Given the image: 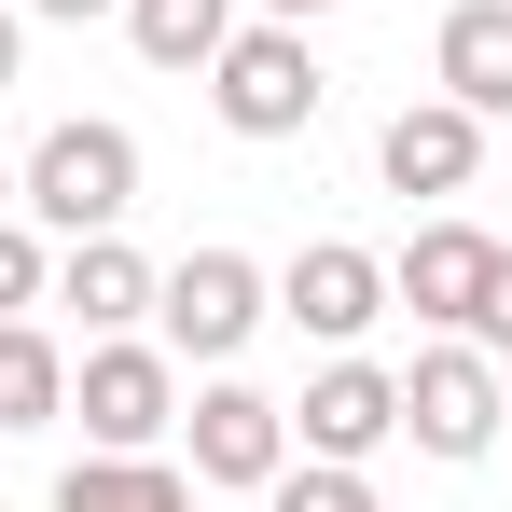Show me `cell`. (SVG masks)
<instances>
[{"label": "cell", "instance_id": "cell-22", "mask_svg": "<svg viewBox=\"0 0 512 512\" xmlns=\"http://www.w3.org/2000/svg\"><path fill=\"white\" fill-rule=\"evenodd\" d=\"M0 208H14V153H0Z\"/></svg>", "mask_w": 512, "mask_h": 512}, {"label": "cell", "instance_id": "cell-11", "mask_svg": "<svg viewBox=\"0 0 512 512\" xmlns=\"http://www.w3.org/2000/svg\"><path fill=\"white\" fill-rule=\"evenodd\" d=\"M429 84L457 97V111H485V125H512V0H457V14H443Z\"/></svg>", "mask_w": 512, "mask_h": 512}, {"label": "cell", "instance_id": "cell-13", "mask_svg": "<svg viewBox=\"0 0 512 512\" xmlns=\"http://www.w3.org/2000/svg\"><path fill=\"white\" fill-rule=\"evenodd\" d=\"M56 512H194V471H180L167 443L153 457H70L56 471Z\"/></svg>", "mask_w": 512, "mask_h": 512}, {"label": "cell", "instance_id": "cell-4", "mask_svg": "<svg viewBox=\"0 0 512 512\" xmlns=\"http://www.w3.org/2000/svg\"><path fill=\"white\" fill-rule=\"evenodd\" d=\"M499 429H512V374H499V360H485L471 333L416 346V374H402V443H416V457H443V471H471Z\"/></svg>", "mask_w": 512, "mask_h": 512}, {"label": "cell", "instance_id": "cell-8", "mask_svg": "<svg viewBox=\"0 0 512 512\" xmlns=\"http://www.w3.org/2000/svg\"><path fill=\"white\" fill-rule=\"evenodd\" d=\"M374 167H388V194H416V208H457V194L485 180V111H457V97H416V111H388Z\"/></svg>", "mask_w": 512, "mask_h": 512}, {"label": "cell", "instance_id": "cell-10", "mask_svg": "<svg viewBox=\"0 0 512 512\" xmlns=\"http://www.w3.org/2000/svg\"><path fill=\"white\" fill-rule=\"evenodd\" d=\"M485 250H499L485 222H457V208H429L416 236L388 250V305H416V319H443V333H457V319H471V291H485Z\"/></svg>", "mask_w": 512, "mask_h": 512}, {"label": "cell", "instance_id": "cell-18", "mask_svg": "<svg viewBox=\"0 0 512 512\" xmlns=\"http://www.w3.org/2000/svg\"><path fill=\"white\" fill-rule=\"evenodd\" d=\"M457 333H471V346H485V360L512 374V236L485 250V291H471V319H457Z\"/></svg>", "mask_w": 512, "mask_h": 512}, {"label": "cell", "instance_id": "cell-6", "mask_svg": "<svg viewBox=\"0 0 512 512\" xmlns=\"http://www.w3.org/2000/svg\"><path fill=\"white\" fill-rule=\"evenodd\" d=\"M180 457H194V485L263 499V485L291 471V402H263V388H236V374H208L194 416H180Z\"/></svg>", "mask_w": 512, "mask_h": 512}, {"label": "cell", "instance_id": "cell-2", "mask_svg": "<svg viewBox=\"0 0 512 512\" xmlns=\"http://www.w3.org/2000/svg\"><path fill=\"white\" fill-rule=\"evenodd\" d=\"M277 319V277H263L250 250H180V263H153V333H167V360H236V346Z\"/></svg>", "mask_w": 512, "mask_h": 512}, {"label": "cell", "instance_id": "cell-19", "mask_svg": "<svg viewBox=\"0 0 512 512\" xmlns=\"http://www.w3.org/2000/svg\"><path fill=\"white\" fill-rule=\"evenodd\" d=\"M14 14H42V28H97V14H125V0H14Z\"/></svg>", "mask_w": 512, "mask_h": 512}, {"label": "cell", "instance_id": "cell-1", "mask_svg": "<svg viewBox=\"0 0 512 512\" xmlns=\"http://www.w3.org/2000/svg\"><path fill=\"white\" fill-rule=\"evenodd\" d=\"M14 208L70 250V236H125V208H139V139L111 125V111H70V125H42L28 139V167H14Z\"/></svg>", "mask_w": 512, "mask_h": 512}, {"label": "cell", "instance_id": "cell-5", "mask_svg": "<svg viewBox=\"0 0 512 512\" xmlns=\"http://www.w3.org/2000/svg\"><path fill=\"white\" fill-rule=\"evenodd\" d=\"M70 416H84L97 457H153L180 429V360L139 333H84V360H70Z\"/></svg>", "mask_w": 512, "mask_h": 512}, {"label": "cell", "instance_id": "cell-20", "mask_svg": "<svg viewBox=\"0 0 512 512\" xmlns=\"http://www.w3.org/2000/svg\"><path fill=\"white\" fill-rule=\"evenodd\" d=\"M14 70H28V14L0 0V97H14Z\"/></svg>", "mask_w": 512, "mask_h": 512}, {"label": "cell", "instance_id": "cell-15", "mask_svg": "<svg viewBox=\"0 0 512 512\" xmlns=\"http://www.w3.org/2000/svg\"><path fill=\"white\" fill-rule=\"evenodd\" d=\"M125 42H139L153 70H208V56L236 42V0H125Z\"/></svg>", "mask_w": 512, "mask_h": 512}, {"label": "cell", "instance_id": "cell-17", "mask_svg": "<svg viewBox=\"0 0 512 512\" xmlns=\"http://www.w3.org/2000/svg\"><path fill=\"white\" fill-rule=\"evenodd\" d=\"M28 305H56V250H42V222L0 208V319H28Z\"/></svg>", "mask_w": 512, "mask_h": 512}, {"label": "cell", "instance_id": "cell-12", "mask_svg": "<svg viewBox=\"0 0 512 512\" xmlns=\"http://www.w3.org/2000/svg\"><path fill=\"white\" fill-rule=\"evenodd\" d=\"M56 305H70L84 333H139V319H153V263L125 250V236H70V250H56Z\"/></svg>", "mask_w": 512, "mask_h": 512}, {"label": "cell", "instance_id": "cell-3", "mask_svg": "<svg viewBox=\"0 0 512 512\" xmlns=\"http://www.w3.org/2000/svg\"><path fill=\"white\" fill-rule=\"evenodd\" d=\"M208 111H222L236 139H305V125L333 111V70L305 56V28L263 14V28H236V42L208 56Z\"/></svg>", "mask_w": 512, "mask_h": 512}, {"label": "cell", "instance_id": "cell-14", "mask_svg": "<svg viewBox=\"0 0 512 512\" xmlns=\"http://www.w3.org/2000/svg\"><path fill=\"white\" fill-rule=\"evenodd\" d=\"M70 416V346L42 333V319H0V429L28 443V429Z\"/></svg>", "mask_w": 512, "mask_h": 512}, {"label": "cell", "instance_id": "cell-7", "mask_svg": "<svg viewBox=\"0 0 512 512\" xmlns=\"http://www.w3.org/2000/svg\"><path fill=\"white\" fill-rule=\"evenodd\" d=\"M277 319H291V333H319V346H360L374 319H388V263L346 250V236H305V250L277 263Z\"/></svg>", "mask_w": 512, "mask_h": 512}, {"label": "cell", "instance_id": "cell-9", "mask_svg": "<svg viewBox=\"0 0 512 512\" xmlns=\"http://www.w3.org/2000/svg\"><path fill=\"white\" fill-rule=\"evenodd\" d=\"M291 443L360 471L374 443H402V374H374L360 346H333V374H305V402H291Z\"/></svg>", "mask_w": 512, "mask_h": 512}, {"label": "cell", "instance_id": "cell-16", "mask_svg": "<svg viewBox=\"0 0 512 512\" xmlns=\"http://www.w3.org/2000/svg\"><path fill=\"white\" fill-rule=\"evenodd\" d=\"M263 512H374V471H346V457H291V471L263 485Z\"/></svg>", "mask_w": 512, "mask_h": 512}, {"label": "cell", "instance_id": "cell-21", "mask_svg": "<svg viewBox=\"0 0 512 512\" xmlns=\"http://www.w3.org/2000/svg\"><path fill=\"white\" fill-rule=\"evenodd\" d=\"M263 14H277V28H305V14H346V0H263Z\"/></svg>", "mask_w": 512, "mask_h": 512}]
</instances>
